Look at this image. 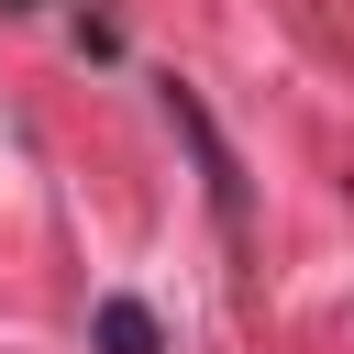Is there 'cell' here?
Listing matches in <instances>:
<instances>
[{
	"mask_svg": "<svg viewBox=\"0 0 354 354\" xmlns=\"http://www.w3.org/2000/svg\"><path fill=\"white\" fill-rule=\"evenodd\" d=\"M88 343H100V354H166V332H155L144 299H100V310H88Z\"/></svg>",
	"mask_w": 354,
	"mask_h": 354,
	"instance_id": "6da1fadb",
	"label": "cell"
}]
</instances>
